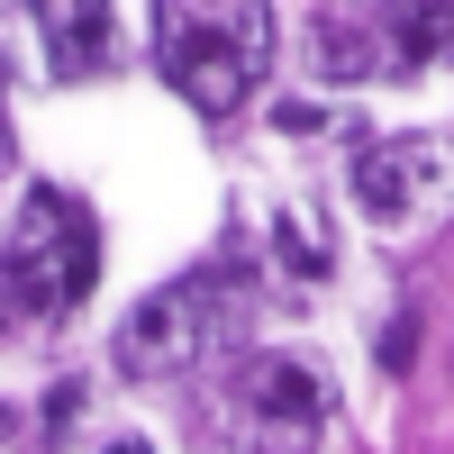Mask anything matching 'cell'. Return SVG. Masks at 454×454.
<instances>
[{
	"label": "cell",
	"instance_id": "6da1fadb",
	"mask_svg": "<svg viewBox=\"0 0 454 454\" xmlns=\"http://www.w3.org/2000/svg\"><path fill=\"white\" fill-rule=\"evenodd\" d=\"M155 55L200 119H227L273 73V10L263 0H155Z\"/></svg>",
	"mask_w": 454,
	"mask_h": 454
},
{
	"label": "cell",
	"instance_id": "7a4b0ae2",
	"mask_svg": "<svg viewBox=\"0 0 454 454\" xmlns=\"http://www.w3.org/2000/svg\"><path fill=\"white\" fill-rule=\"evenodd\" d=\"M91 282H100V237H91L82 200L27 192L10 218V246H0V346L73 318Z\"/></svg>",
	"mask_w": 454,
	"mask_h": 454
},
{
	"label": "cell",
	"instance_id": "3957f363",
	"mask_svg": "<svg viewBox=\"0 0 454 454\" xmlns=\"http://www.w3.org/2000/svg\"><path fill=\"white\" fill-rule=\"evenodd\" d=\"M246 318V282L237 263H200V273H182L164 291H145L137 309L119 318V372L128 382H173V372H192L227 346V327Z\"/></svg>",
	"mask_w": 454,
	"mask_h": 454
},
{
	"label": "cell",
	"instance_id": "277c9868",
	"mask_svg": "<svg viewBox=\"0 0 454 454\" xmlns=\"http://www.w3.org/2000/svg\"><path fill=\"white\" fill-rule=\"evenodd\" d=\"M209 436L237 454H318L327 436V382L300 355H246L209 400Z\"/></svg>",
	"mask_w": 454,
	"mask_h": 454
},
{
	"label": "cell",
	"instance_id": "5b68a950",
	"mask_svg": "<svg viewBox=\"0 0 454 454\" xmlns=\"http://www.w3.org/2000/svg\"><path fill=\"white\" fill-rule=\"evenodd\" d=\"M355 209L372 227H427L454 209V155L436 137H382L355 155Z\"/></svg>",
	"mask_w": 454,
	"mask_h": 454
},
{
	"label": "cell",
	"instance_id": "8992f818",
	"mask_svg": "<svg viewBox=\"0 0 454 454\" xmlns=\"http://www.w3.org/2000/svg\"><path fill=\"white\" fill-rule=\"evenodd\" d=\"M382 46H400V36L382 27L372 0H364V10H327V19L309 27V64L327 73V82H372V73H400Z\"/></svg>",
	"mask_w": 454,
	"mask_h": 454
},
{
	"label": "cell",
	"instance_id": "52a82bcc",
	"mask_svg": "<svg viewBox=\"0 0 454 454\" xmlns=\"http://www.w3.org/2000/svg\"><path fill=\"white\" fill-rule=\"evenodd\" d=\"M36 27H46V46H55V73L73 82V73H91L109 55V0H27Z\"/></svg>",
	"mask_w": 454,
	"mask_h": 454
},
{
	"label": "cell",
	"instance_id": "ba28073f",
	"mask_svg": "<svg viewBox=\"0 0 454 454\" xmlns=\"http://www.w3.org/2000/svg\"><path fill=\"white\" fill-rule=\"evenodd\" d=\"M382 27L400 36V64H436L454 55V0H372Z\"/></svg>",
	"mask_w": 454,
	"mask_h": 454
},
{
	"label": "cell",
	"instance_id": "9c48e42d",
	"mask_svg": "<svg viewBox=\"0 0 454 454\" xmlns=\"http://www.w3.org/2000/svg\"><path fill=\"white\" fill-rule=\"evenodd\" d=\"M273 254H282L291 282H327V227H318L309 209H282V218H273Z\"/></svg>",
	"mask_w": 454,
	"mask_h": 454
},
{
	"label": "cell",
	"instance_id": "30bf717a",
	"mask_svg": "<svg viewBox=\"0 0 454 454\" xmlns=\"http://www.w3.org/2000/svg\"><path fill=\"white\" fill-rule=\"evenodd\" d=\"M273 128H282V137H318V128H327V109H318V100H282V109H273Z\"/></svg>",
	"mask_w": 454,
	"mask_h": 454
},
{
	"label": "cell",
	"instance_id": "8fae6325",
	"mask_svg": "<svg viewBox=\"0 0 454 454\" xmlns=\"http://www.w3.org/2000/svg\"><path fill=\"white\" fill-rule=\"evenodd\" d=\"M382 364H391V372H409V364H419V318H391V336H382Z\"/></svg>",
	"mask_w": 454,
	"mask_h": 454
},
{
	"label": "cell",
	"instance_id": "7c38bea8",
	"mask_svg": "<svg viewBox=\"0 0 454 454\" xmlns=\"http://www.w3.org/2000/svg\"><path fill=\"white\" fill-rule=\"evenodd\" d=\"M73 409H82V382H55V400H46V436L73 427Z\"/></svg>",
	"mask_w": 454,
	"mask_h": 454
},
{
	"label": "cell",
	"instance_id": "4fadbf2b",
	"mask_svg": "<svg viewBox=\"0 0 454 454\" xmlns=\"http://www.w3.org/2000/svg\"><path fill=\"white\" fill-rule=\"evenodd\" d=\"M0 182H10V100H0Z\"/></svg>",
	"mask_w": 454,
	"mask_h": 454
},
{
	"label": "cell",
	"instance_id": "5bb4252c",
	"mask_svg": "<svg viewBox=\"0 0 454 454\" xmlns=\"http://www.w3.org/2000/svg\"><path fill=\"white\" fill-rule=\"evenodd\" d=\"M100 454H155V445H137V436H128V445H100Z\"/></svg>",
	"mask_w": 454,
	"mask_h": 454
},
{
	"label": "cell",
	"instance_id": "9a60e30c",
	"mask_svg": "<svg viewBox=\"0 0 454 454\" xmlns=\"http://www.w3.org/2000/svg\"><path fill=\"white\" fill-rule=\"evenodd\" d=\"M0 436H10V409H0Z\"/></svg>",
	"mask_w": 454,
	"mask_h": 454
}]
</instances>
